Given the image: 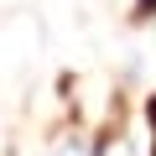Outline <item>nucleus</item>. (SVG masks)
<instances>
[{
    "label": "nucleus",
    "instance_id": "obj_1",
    "mask_svg": "<svg viewBox=\"0 0 156 156\" xmlns=\"http://www.w3.org/2000/svg\"><path fill=\"white\" fill-rule=\"evenodd\" d=\"M130 16H135V21H151V16H156V0H135Z\"/></svg>",
    "mask_w": 156,
    "mask_h": 156
}]
</instances>
